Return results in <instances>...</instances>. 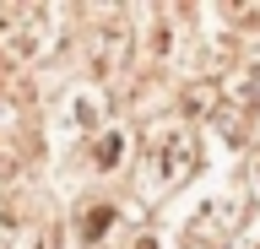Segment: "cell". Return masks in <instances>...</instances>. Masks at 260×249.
Wrapping results in <instances>:
<instances>
[{"instance_id": "obj_4", "label": "cell", "mask_w": 260, "mask_h": 249, "mask_svg": "<svg viewBox=\"0 0 260 249\" xmlns=\"http://www.w3.org/2000/svg\"><path fill=\"white\" fill-rule=\"evenodd\" d=\"M119 147H125L119 135H103V147H98L103 157H98V168H114V163H119Z\"/></svg>"}, {"instance_id": "obj_1", "label": "cell", "mask_w": 260, "mask_h": 249, "mask_svg": "<svg viewBox=\"0 0 260 249\" xmlns=\"http://www.w3.org/2000/svg\"><path fill=\"white\" fill-rule=\"evenodd\" d=\"M11 22H22V27H11V33L0 38L6 44V60H16V65H27V60H38V54L54 44V27H49V11H11Z\"/></svg>"}, {"instance_id": "obj_5", "label": "cell", "mask_w": 260, "mask_h": 249, "mask_svg": "<svg viewBox=\"0 0 260 249\" xmlns=\"http://www.w3.org/2000/svg\"><path fill=\"white\" fill-rule=\"evenodd\" d=\"M109 222H114V211H109V206H98V211H87V233H92V238H98L103 228H109Z\"/></svg>"}, {"instance_id": "obj_2", "label": "cell", "mask_w": 260, "mask_h": 249, "mask_svg": "<svg viewBox=\"0 0 260 249\" xmlns=\"http://www.w3.org/2000/svg\"><path fill=\"white\" fill-rule=\"evenodd\" d=\"M190 168H195V141H190V130H168V135L157 141V152H152V184L168 190V184H179Z\"/></svg>"}, {"instance_id": "obj_3", "label": "cell", "mask_w": 260, "mask_h": 249, "mask_svg": "<svg viewBox=\"0 0 260 249\" xmlns=\"http://www.w3.org/2000/svg\"><path fill=\"white\" fill-rule=\"evenodd\" d=\"M125 44H130V33H125V27H103V49H98V76L119 65V54H125Z\"/></svg>"}]
</instances>
